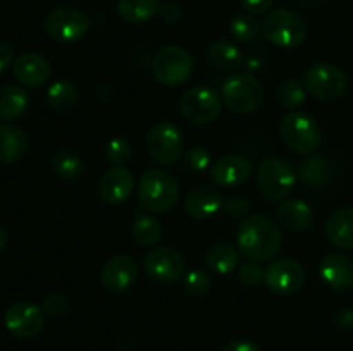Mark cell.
Returning a JSON list of instances; mask_svg holds the SVG:
<instances>
[{
  "mask_svg": "<svg viewBox=\"0 0 353 351\" xmlns=\"http://www.w3.org/2000/svg\"><path fill=\"white\" fill-rule=\"evenodd\" d=\"M230 33L238 43H250L261 33V23L252 14H238L231 21Z\"/></svg>",
  "mask_w": 353,
  "mask_h": 351,
  "instance_id": "cell-32",
  "label": "cell"
},
{
  "mask_svg": "<svg viewBox=\"0 0 353 351\" xmlns=\"http://www.w3.org/2000/svg\"><path fill=\"white\" fill-rule=\"evenodd\" d=\"M138 279V265L130 255H116L103 264L100 270V282L110 292L128 291Z\"/></svg>",
  "mask_w": 353,
  "mask_h": 351,
  "instance_id": "cell-15",
  "label": "cell"
},
{
  "mask_svg": "<svg viewBox=\"0 0 353 351\" xmlns=\"http://www.w3.org/2000/svg\"><path fill=\"white\" fill-rule=\"evenodd\" d=\"M12 57H14V52L10 48L9 43L0 40V74L12 64Z\"/></svg>",
  "mask_w": 353,
  "mask_h": 351,
  "instance_id": "cell-43",
  "label": "cell"
},
{
  "mask_svg": "<svg viewBox=\"0 0 353 351\" xmlns=\"http://www.w3.org/2000/svg\"><path fill=\"white\" fill-rule=\"evenodd\" d=\"M224 200L219 189L210 184H200L186 195L185 212L195 220H205L223 209Z\"/></svg>",
  "mask_w": 353,
  "mask_h": 351,
  "instance_id": "cell-18",
  "label": "cell"
},
{
  "mask_svg": "<svg viewBox=\"0 0 353 351\" xmlns=\"http://www.w3.org/2000/svg\"><path fill=\"white\" fill-rule=\"evenodd\" d=\"M238 279L247 288H257L262 281H264V268L257 264V262H250L245 264L238 272Z\"/></svg>",
  "mask_w": 353,
  "mask_h": 351,
  "instance_id": "cell-37",
  "label": "cell"
},
{
  "mask_svg": "<svg viewBox=\"0 0 353 351\" xmlns=\"http://www.w3.org/2000/svg\"><path fill=\"white\" fill-rule=\"evenodd\" d=\"M252 174V164L248 158L241 155L230 153L221 157L219 160L214 162L210 169V179L219 188H236L243 182L248 181Z\"/></svg>",
  "mask_w": 353,
  "mask_h": 351,
  "instance_id": "cell-16",
  "label": "cell"
},
{
  "mask_svg": "<svg viewBox=\"0 0 353 351\" xmlns=\"http://www.w3.org/2000/svg\"><path fill=\"white\" fill-rule=\"evenodd\" d=\"M281 136L288 148L300 155L317 153L323 145V133L317 120L299 110H293L283 117Z\"/></svg>",
  "mask_w": 353,
  "mask_h": 351,
  "instance_id": "cell-3",
  "label": "cell"
},
{
  "mask_svg": "<svg viewBox=\"0 0 353 351\" xmlns=\"http://www.w3.org/2000/svg\"><path fill=\"white\" fill-rule=\"evenodd\" d=\"M210 165V153L207 148L203 147H193L183 155L181 167L183 171L190 172V174H202L209 169Z\"/></svg>",
  "mask_w": 353,
  "mask_h": 351,
  "instance_id": "cell-34",
  "label": "cell"
},
{
  "mask_svg": "<svg viewBox=\"0 0 353 351\" xmlns=\"http://www.w3.org/2000/svg\"><path fill=\"white\" fill-rule=\"evenodd\" d=\"M28 136L16 124H0V164H16L26 155Z\"/></svg>",
  "mask_w": 353,
  "mask_h": 351,
  "instance_id": "cell-22",
  "label": "cell"
},
{
  "mask_svg": "<svg viewBox=\"0 0 353 351\" xmlns=\"http://www.w3.org/2000/svg\"><path fill=\"white\" fill-rule=\"evenodd\" d=\"M207 57H209V62L214 67L226 72L238 71L245 62V57L240 48L233 41L228 40H219L210 45L209 52H207Z\"/></svg>",
  "mask_w": 353,
  "mask_h": 351,
  "instance_id": "cell-24",
  "label": "cell"
},
{
  "mask_svg": "<svg viewBox=\"0 0 353 351\" xmlns=\"http://www.w3.org/2000/svg\"><path fill=\"white\" fill-rule=\"evenodd\" d=\"M326 236L333 246L353 250V209H340L326 220Z\"/></svg>",
  "mask_w": 353,
  "mask_h": 351,
  "instance_id": "cell-23",
  "label": "cell"
},
{
  "mask_svg": "<svg viewBox=\"0 0 353 351\" xmlns=\"http://www.w3.org/2000/svg\"><path fill=\"white\" fill-rule=\"evenodd\" d=\"M305 96L307 92L303 88V83H300L295 78L283 83L278 89V100L285 109H296L305 102Z\"/></svg>",
  "mask_w": 353,
  "mask_h": 351,
  "instance_id": "cell-33",
  "label": "cell"
},
{
  "mask_svg": "<svg viewBox=\"0 0 353 351\" xmlns=\"http://www.w3.org/2000/svg\"><path fill=\"white\" fill-rule=\"evenodd\" d=\"M238 264H240V253L236 248L228 243L212 244L205 251V265L216 274H231L238 267Z\"/></svg>",
  "mask_w": 353,
  "mask_h": 351,
  "instance_id": "cell-26",
  "label": "cell"
},
{
  "mask_svg": "<svg viewBox=\"0 0 353 351\" xmlns=\"http://www.w3.org/2000/svg\"><path fill=\"white\" fill-rule=\"evenodd\" d=\"M330 176V165L324 155L312 153L299 165L296 178L307 186V188H317L323 184Z\"/></svg>",
  "mask_w": 353,
  "mask_h": 351,
  "instance_id": "cell-28",
  "label": "cell"
},
{
  "mask_svg": "<svg viewBox=\"0 0 353 351\" xmlns=\"http://www.w3.org/2000/svg\"><path fill=\"white\" fill-rule=\"evenodd\" d=\"M236 244L243 257L252 262H265L281 250L283 234L268 215H248L238 227Z\"/></svg>",
  "mask_w": 353,
  "mask_h": 351,
  "instance_id": "cell-1",
  "label": "cell"
},
{
  "mask_svg": "<svg viewBox=\"0 0 353 351\" xmlns=\"http://www.w3.org/2000/svg\"><path fill=\"white\" fill-rule=\"evenodd\" d=\"M319 274L331 289L345 291L353 286V262L347 255L330 253L321 260Z\"/></svg>",
  "mask_w": 353,
  "mask_h": 351,
  "instance_id": "cell-20",
  "label": "cell"
},
{
  "mask_svg": "<svg viewBox=\"0 0 353 351\" xmlns=\"http://www.w3.org/2000/svg\"><path fill=\"white\" fill-rule=\"evenodd\" d=\"M6 329L12 336L30 339L38 336L45 326V312L31 301H17L7 308L3 315Z\"/></svg>",
  "mask_w": 353,
  "mask_h": 351,
  "instance_id": "cell-14",
  "label": "cell"
},
{
  "mask_svg": "<svg viewBox=\"0 0 353 351\" xmlns=\"http://www.w3.org/2000/svg\"><path fill=\"white\" fill-rule=\"evenodd\" d=\"M133 237L141 246H155L162 240V224L155 217L141 213L133 222Z\"/></svg>",
  "mask_w": 353,
  "mask_h": 351,
  "instance_id": "cell-31",
  "label": "cell"
},
{
  "mask_svg": "<svg viewBox=\"0 0 353 351\" xmlns=\"http://www.w3.org/2000/svg\"><path fill=\"white\" fill-rule=\"evenodd\" d=\"M262 33L276 47L296 48L305 41L307 26L302 17L293 10L274 9L265 16Z\"/></svg>",
  "mask_w": 353,
  "mask_h": 351,
  "instance_id": "cell-5",
  "label": "cell"
},
{
  "mask_svg": "<svg viewBox=\"0 0 353 351\" xmlns=\"http://www.w3.org/2000/svg\"><path fill=\"white\" fill-rule=\"evenodd\" d=\"M274 0H241V6L248 14H265L272 7Z\"/></svg>",
  "mask_w": 353,
  "mask_h": 351,
  "instance_id": "cell-40",
  "label": "cell"
},
{
  "mask_svg": "<svg viewBox=\"0 0 353 351\" xmlns=\"http://www.w3.org/2000/svg\"><path fill=\"white\" fill-rule=\"evenodd\" d=\"M223 351H262V350L257 346V344L252 343V341L234 339V341H230V343L223 348Z\"/></svg>",
  "mask_w": 353,
  "mask_h": 351,
  "instance_id": "cell-42",
  "label": "cell"
},
{
  "mask_svg": "<svg viewBox=\"0 0 353 351\" xmlns=\"http://www.w3.org/2000/svg\"><path fill=\"white\" fill-rule=\"evenodd\" d=\"M143 268L152 281L172 284L185 274L186 258L176 248L157 246L145 255Z\"/></svg>",
  "mask_w": 353,
  "mask_h": 351,
  "instance_id": "cell-12",
  "label": "cell"
},
{
  "mask_svg": "<svg viewBox=\"0 0 353 351\" xmlns=\"http://www.w3.org/2000/svg\"><path fill=\"white\" fill-rule=\"evenodd\" d=\"M117 12L130 24H143L161 12V0H117Z\"/></svg>",
  "mask_w": 353,
  "mask_h": 351,
  "instance_id": "cell-25",
  "label": "cell"
},
{
  "mask_svg": "<svg viewBox=\"0 0 353 351\" xmlns=\"http://www.w3.org/2000/svg\"><path fill=\"white\" fill-rule=\"evenodd\" d=\"M14 78L28 88L43 86L50 79L52 69L45 57L38 54H23L12 64Z\"/></svg>",
  "mask_w": 353,
  "mask_h": 351,
  "instance_id": "cell-19",
  "label": "cell"
},
{
  "mask_svg": "<svg viewBox=\"0 0 353 351\" xmlns=\"http://www.w3.org/2000/svg\"><path fill=\"white\" fill-rule=\"evenodd\" d=\"M161 17L165 21V23L172 24L176 21L181 19V7L174 2H168L164 6H161Z\"/></svg>",
  "mask_w": 353,
  "mask_h": 351,
  "instance_id": "cell-41",
  "label": "cell"
},
{
  "mask_svg": "<svg viewBox=\"0 0 353 351\" xmlns=\"http://www.w3.org/2000/svg\"><path fill=\"white\" fill-rule=\"evenodd\" d=\"M152 72L161 85L179 86L192 76L193 58L183 47L169 45L155 54Z\"/></svg>",
  "mask_w": 353,
  "mask_h": 351,
  "instance_id": "cell-9",
  "label": "cell"
},
{
  "mask_svg": "<svg viewBox=\"0 0 353 351\" xmlns=\"http://www.w3.org/2000/svg\"><path fill=\"white\" fill-rule=\"evenodd\" d=\"M138 202L154 213L169 212L179 200L178 179L164 169H148L137 184Z\"/></svg>",
  "mask_w": 353,
  "mask_h": 351,
  "instance_id": "cell-2",
  "label": "cell"
},
{
  "mask_svg": "<svg viewBox=\"0 0 353 351\" xmlns=\"http://www.w3.org/2000/svg\"><path fill=\"white\" fill-rule=\"evenodd\" d=\"M183 286H185L188 295L205 296L212 289V279L207 272L200 270V268H193V270H188L185 274Z\"/></svg>",
  "mask_w": 353,
  "mask_h": 351,
  "instance_id": "cell-35",
  "label": "cell"
},
{
  "mask_svg": "<svg viewBox=\"0 0 353 351\" xmlns=\"http://www.w3.org/2000/svg\"><path fill=\"white\" fill-rule=\"evenodd\" d=\"M336 322L341 329L353 330V308H341L336 315Z\"/></svg>",
  "mask_w": 353,
  "mask_h": 351,
  "instance_id": "cell-44",
  "label": "cell"
},
{
  "mask_svg": "<svg viewBox=\"0 0 353 351\" xmlns=\"http://www.w3.org/2000/svg\"><path fill=\"white\" fill-rule=\"evenodd\" d=\"M105 157L112 165H124L133 157V147L126 138H112L107 143Z\"/></svg>",
  "mask_w": 353,
  "mask_h": 351,
  "instance_id": "cell-36",
  "label": "cell"
},
{
  "mask_svg": "<svg viewBox=\"0 0 353 351\" xmlns=\"http://www.w3.org/2000/svg\"><path fill=\"white\" fill-rule=\"evenodd\" d=\"M296 184V172L285 158H265L257 171V188L271 202L285 200Z\"/></svg>",
  "mask_w": 353,
  "mask_h": 351,
  "instance_id": "cell-6",
  "label": "cell"
},
{
  "mask_svg": "<svg viewBox=\"0 0 353 351\" xmlns=\"http://www.w3.org/2000/svg\"><path fill=\"white\" fill-rule=\"evenodd\" d=\"M278 222L290 233H303L314 222V212L310 205L303 200H286L278 206Z\"/></svg>",
  "mask_w": 353,
  "mask_h": 351,
  "instance_id": "cell-21",
  "label": "cell"
},
{
  "mask_svg": "<svg viewBox=\"0 0 353 351\" xmlns=\"http://www.w3.org/2000/svg\"><path fill=\"white\" fill-rule=\"evenodd\" d=\"M221 98L236 114H252L264 102V86L250 72H238L221 86Z\"/></svg>",
  "mask_w": 353,
  "mask_h": 351,
  "instance_id": "cell-4",
  "label": "cell"
},
{
  "mask_svg": "<svg viewBox=\"0 0 353 351\" xmlns=\"http://www.w3.org/2000/svg\"><path fill=\"white\" fill-rule=\"evenodd\" d=\"M303 88L314 98L331 102L347 92V76L343 69L331 62H317L303 74Z\"/></svg>",
  "mask_w": 353,
  "mask_h": 351,
  "instance_id": "cell-7",
  "label": "cell"
},
{
  "mask_svg": "<svg viewBox=\"0 0 353 351\" xmlns=\"http://www.w3.org/2000/svg\"><path fill=\"white\" fill-rule=\"evenodd\" d=\"M179 110L188 123L205 126L221 116L223 98L209 86H193L181 95Z\"/></svg>",
  "mask_w": 353,
  "mask_h": 351,
  "instance_id": "cell-8",
  "label": "cell"
},
{
  "mask_svg": "<svg viewBox=\"0 0 353 351\" xmlns=\"http://www.w3.org/2000/svg\"><path fill=\"white\" fill-rule=\"evenodd\" d=\"M52 169L64 181H74L83 174V160L68 148H61L52 157Z\"/></svg>",
  "mask_w": 353,
  "mask_h": 351,
  "instance_id": "cell-30",
  "label": "cell"
},
{
  "mask_svg": "<svg viewBox=\"0 0 353 351\" xmlns=\"http://www.w3.org/2000/svg\"><path fill=\"white\" fill-rule=\"evenodd\" d=\"M145 148L157 164L172 165L185 153V138L172 123H159L148 131Z\"/></svg>",
  "mask_w": 353,
  "mask_h": 351,
  "instance_id": "cell-10",
  "label": "cell"
},
{
  "mask_svg": "<svg viewBox=\"0 0 353 351\" xmlns=\"http://www.w3.org/2000/svg\"><path fill=\"white\" fill-rule=\"evenodd\" d=\"M6 244H7V234H6V231H3V227L0 226V253L3 251Z\"/></svg>",
  "mask_w": 353,
  "mask_h": 351,
  "instance_id": "cell-45",
  "label": "cell"
},
{
  "mask_svg": "<svg viewBox=\"0 0 353 351\" xmlns=\"http://www.w3.org/2000/svg\"><path fill=\"white\" fill-rule=\"evenodd\" d=\"M264 282L276 295H295L305 284V270L293 258H278L264 270Z\"/></svg>",
  "mask_w": 353,
  "mask_h": 351,
  "instance_id": "cell-13",
  "label": "cell"
},
{
  "mask_svg": "<svg viewBox=\"0 0 353 351\" xmlns=\"http://www.w3.org/2000/svg\"><path fill=\"white\" fill-rule=\"evenodd\" d=\"M90 30V19L85 12L74 7H59L48 12L45 31L59 43H76L83 40Z\"/></svg>",
  "mask_w": 353,
  "mask_h": 351,
  "instance_id": "cell-11",
  "label": "cell"
},
{
  "mask_svg": "<svg viewBox=\"0 0 353 351\" xmlns=\"http://www.w3.org/2000/svg\"><path fill=\"white\" fill-rule=\"evenodd\" d=\"M134 189V176L124 165H114L99 181V195L109 205L126 202Z\"/></svg>",
  "mask_w": 353,
  "mask_h": 351,
  "instance_id": "cell-17",
  "label": "cell"
},
{
  "mask_svg": "<svg viewBox=\"0 0 353 351\" xmlns=\"http://www.w3.org/2000/svg\"><path fill=\"white\" fill-rule=\"evenodd\" d=\"M69 301L61 292H50L43 299V312L52 317H61L68 312Z\"/></svg>",
  "mask_w": 353,
  "mask_h": 351,
  "instance_id": "cell-39",
  "label": "cell"
},
{
  "mask_svg": "<svg viewBox=\"0 0 353 351\" xmlns=\"http://www.w3.org/2000/svg\"><path fill=\"white\" fill-rule=\"evenodd\" d=\"M293 2H300V3H312V2H317V0H293Z\"/></svg>",
  "mask_w": 353,
  "mask_h": 351,
  "instance_id": "cell-46",
  "label": "cell"
},
{
  "mask_svg": "<svg viewBox=\"0 0 353 351\" xmlns=\"http://www.w3.org/2000/svg\"><path fill=\"white\" fill-rule=\"evenodd\" d=\"M223 209L224 213L231 219H247L248 212H250V203L241 196H231L224 202Z\"/></svg>",
  "mask_w": 353,
  "mask_h": 351,
  "instance_id": "cell-38",
  "label": "cell"
},
{
  "mask_svg": "<svg viewBox=\"0 0 353 351\" xmlns=\"http://www.w3.org/2000/svg\"><path fill=\"white\" fill-rule=\"evenodd\" d=\"M48 105L57 112H69L78 103V88L68 79L55 81L47 93Z\"/></svg>",
  "mask_w": 353,
  "mask_h": 351,
  "instance_id": "cell-29",
  "label": "cell"
},
{
  "mask_svg": "<svg viewBox=\"0 0 353 351\" xmlns=\"http://www.w3.org/2000/svg\"><path fill=\"white\" fill-rule=\"evenodd\" d=\"M30 105V96L19 86L0 88V120L19 119Z\"/></svg>",
  "mask_w": 353,
  "mask_h": 351,
  "instance_id": "cell-27",
  "label": "cell"
}]
</instances>
